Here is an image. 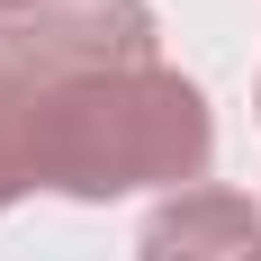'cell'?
I'll list each match as a JSON object with an SVG mask.
<instances>
[{
	"label": "cell",
	"mask_w": 261,
	"mask_h": 261,
	"mask_svg": "<svg viewBox=\"0 0 261 261\" xmlns=\"http://www.w3.org/2000/svg\"><path fill=\"white\" fill-rule=\"evenodd\" d=\"M207 153H216V117L198 81L162 63L45 90V117H36V189H63V198H126V189L180 198L189 180H207Z\"/></svg>",
	"instance_id": "1"
},
{
	"label": "cell",
	"mask_w": 261,
	"mask_h": 261,
	"mask_svg": "<svg viewBox=\"0 0 261 261\" xmlns=\"http://www.w3.org/2000/svg\"><path fill=\"white\" fill-rule=\"evenodd\" d=\"M0 9H18V0H0Z\"/></svg>",
	"instance_id": "5"
},
{
	"label": "cell",
	"mask_w": 261,
	"mask_h": 261,
	"mask_svg": "<svg viewBox=\"0 0 261 261\" xmlns=\"http://www.w3.org/2000/svg\"><path fill=\"white\" fill-rule=\"evenodd\" d=\"M36 117H45V90L0 63V207L36 189Z\"/></svg>",
	"instance_id": "4"
},
{
	"label": "cell",
	"mask_w": 261,
	"mask_h": 261,
	"mask_svg": "<svg viewBox=\"0 0 261 261\" xmlns=\"http://www.w3.org/2000/svg\"><path fill=\"white\" fill-rule=\"evenodd\" d=\"M135 261H261V207L234 189H180L144 216Z\"/></svg>",
	"instance_id": "3"
},
{
	"label": "cell",
	"mask_w": 261,
	"mask_h": 261,
	"mask_svg": "<svg viewBox=\"0 0 261 261\" xmlns=\"http://www.w3.org/2000/svg\"><path fill=\"white\" fill-rule=\"evenodd\" d=\"M0 63L27 72L36 90L153 72V9L144 0H18L0 9Z\"/></svg>",
	"instance_id": "2"
}]
</instances>
